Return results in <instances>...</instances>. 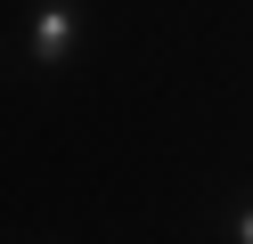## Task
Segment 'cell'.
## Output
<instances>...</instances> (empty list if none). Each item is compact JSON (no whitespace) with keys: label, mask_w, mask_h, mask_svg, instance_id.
Instances as JSON below:
<instances>
[{"label":"cell","mask_w":253,"mask_h":244,"mask_svg":"<svg viewBox=\"0 0 253 244\" xmlns=\"http://www.w3.org/2000/svg\"><path fill=\"white\" fill-rule=\"evenodd\" d=\"M82 33H90L82 0H33V16H25V65H33V73H57V65L82 49Z\"/></svg>","instance_id":"cell-1"},{"label":"cell","mask_w":253,"mask_h":244,"mask_svg":"<svg viewBox=\"0 0 253 244\" xmlns=\"http://www.w3.org/2000/svg\"><path fill=\"white\" fill-rule=\"evenodd\" d=\"M229 236H237V244H253V204H237V211H229Z\"/></svg>","instance_id":"cell-2"}]
</instances>
